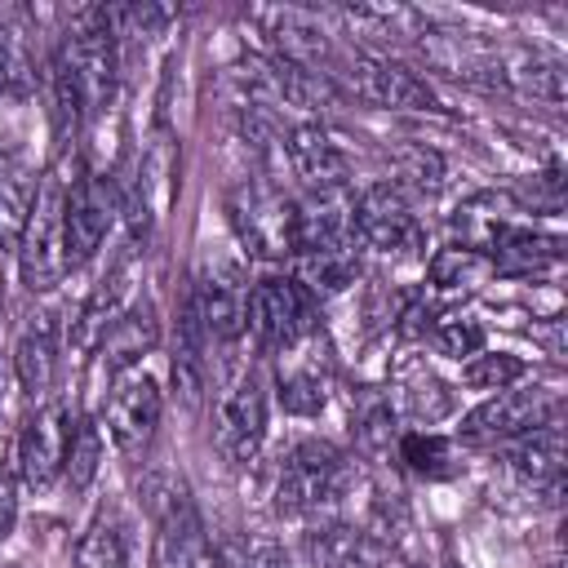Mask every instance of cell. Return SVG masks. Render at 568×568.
<instances>
[{
    "label": "cell",
    "mask_w": 568,
    "mask_h": 568,
    "mask_svg": "<svg viewBox=\"0 0 568 568\" xmlns=\"http://www.w3.org/2000/svg\"><path fill=\"white\" fill-rule=\"evenodd\" d=\"M67 191H71L67 160H58L53 169L40 173L36 200H31L22 240H18V271L31 293H49L71 271V262H67Z\"/></svg>",
    "instance_id": "1"
},
{
    "label": "cell",
    "mask_w": 568,
    "mask_h": 568,
    "mask_svg": "<svg viewBox=\"0 0 568 568\" xmlns=\"http://www.w3.org/2000/svg\"><path fill=\"white\" fill-rule=\"evenodd\" d=\"M226 217L235 226V240L266 257V262H284L297 257V209L293 200L266 182V178H244L226 191Z\"/></svg>",
    "instance_id": "2"
},
{
    "label": "cell",
    "mask_w": 568,
    "mask_h": 568,
    "mask_svg": "<svg viewBox=\"0 0 568 568\" xmlns=\"http://www.w3.org/2000/svg\"><path fill=\"white\" fill-rule=\"evenodd\" d=\"M351 484H355L351 457L324 439H306L280 466L275 506L284 515H324L351 493Z\"/></svg>",
    "instance_id": "3"
},
{
    "label": "cell",
    "mask_w": 568,
    "mask_h": 568,
    "mask_svg": "<svg viewBox=\"0 0 568 568\" xmlns=\"http://www.w3.org/2000/svg\"><path fill=\"white\" fill-rule=\"evenodd\" d=\"M58 62L75 80L84 111H102L115 93V67H120V40L111 31V9H80L67 27V40L58 49Z\"/></svg>",
    "instance_id": "4"
},
{
    "label": "cell",
    "mask_w": 568,
    "mask_h": 568,
    "mask_svg": "<svg viewBox=\"0 0 568 568\" xmlns=\"http://www.w3.org/2000/svg\"><path fill=\"white\" fill-rule=\"evenodd\" d=\"M151 515H155V541H151V568H217L213 541L204 532V519L186 488L178 479H151L146 484Z\"/></svg>",
    "instance_id": "5"
},
{
    "label": "cell",
    "mask_w": 568,
    "mask_h": 568,
    "mask_svg": "<svg viewBox=\"0 0 568 568\" xmlns=\"http://www.w3.org/2000/svg\"><path fill=\"white\" fill-rule=\"evenodd\" d=\"M244 328L262 351L284 355L315 333V297L297 284V275H266L244 297Z\"/></svg>",
    "instance_id": "6"
},
{
    "label": "cell",
    "mask_w": 568,
    "mask_h": 568,
    "mask_svg": "<svg viewBox=\"0 0 568 568\" xmlns=\"http://www.w3.org/2000/svg\"><path fill=\"white\" fill-rule=\"evenodd\" d=\"M266 435V386L253 368H235L213 399V439L226 462L248 466Z\"/></svg>",
    "instance_id": "7"
},
{
    "label": "cell",
    "mask_w": 568,
    "mask_h": 568,
    "mask_svg": "<svg viewBox=\"0 0 568 568\" xmlns=\"http://www.w3.org/2000/svg\"><path fill=\"white\" fill-rule=\"evenodd\" d=\"M364 102H377V106H390V111H435L439 98L430 93V84L422 75H413L404 62H390L382 53H368V49H351L337 58V71Z\"/></svg>",
    "instance_id": "8"
},
{
    "label": "cell",
    "mask_w": 568,
    "mask_h": 568,
    "mask_svg": "<svg viewBox=\"0 0 568 568\" xmlns=\"http://www.w3.org/2000/svg\"><path fill=\"white\" fill-rule=\"evenodd\" d=\"M355 235L386 257H408L422 248V222L413 217V204L395 182H377L355 195Z\"/></svg>",
    "instance_id": "9"
},
{
    "label": "cell",
    "mask_w": 568,
    "mask_h": 568,
    "mask_svg": "<svg viewBox=\"0 0 568 568\" xmlns=\"http://www.w3.org/2000/svg\"><path fill=\"white\" fill-rule=\"evenodd\" d=\"M75 435V417L62 399H44L18 435V475L27 488H49L62 466H67V448Z\"/></svg>",
    "instance_id": "10"
},
{
    "label": "cell",
    "mask_w": 568,
    "mask_h": 568,
    "mask_svg": "<svg viewBox=\"0 0 568 568\" xmlns=\"http://www.w3.org/2000/svg\"><path fill=\"white\" fill-rule=\"evenodd\" d=\"M555 422V395L532 386V390H497L493 399H484L466 422H462V439L466 444H497V439H519L537 426Z\"/></svg>",
    "instance_id": "11"
},
{
    "label": "cell",
    "mask_w": 568,
    "mask_h": 568,
    "mask_svg": "<svg viewBox=\"0 0 568 568\" xmlns=\"http://www.w3.org/2000/svg\"><path fill=\"white\" fill-rule=\"evenodd\" d=\"M111 222H115V186L102 173L71 178V191H67V262L71 266L89 262L102 248Z\"/></svg>",
    "instance_id": "12"
},
{
    "label": "cell",
    "mask_w": 568,
    "mask_h": 568,
    "mask_svg": "<svg viewBox=\"0 0 568 568\" xmlns=\"http://www.w3.org/2000/svg\"><path fill=\"white\" fill-rule=\"evenodd\" d=\"M160 390H155V382L151 377H124L115 390H111V399H106V435H111V444L124 453V457H138V453H146L151 448V439H155V426H160Z\"/></svg>",
    "instance_id": "13"
},
{
    "label": "cell",
    "mask_w": 568,
    "mask_h": 568,
    "mask_svg": "<svg viewBox=\"0 0 568 568\" xmlns=\"http://www.w3.org/2000/svg\"><path fill=\"white\" fill-rule=\"evenodd\" d=\"M519 213H524V204L515 195H506V191H479V195H470V200H462L453 209V231L462 235L466 248L493 253L501 235H510L515 226H524Z\"/></svg>",
    "instance_id": "14"
},
{
    "label": "cell",
    "mask_w": 568,
    "mask_h": 568,
    "mask_svg": "<svg viewBox=\"0 0 568 568\" xmlns=\"http://www.w3.org/2000/svg\"><path fill=\"white\" fill-rule=\"evenodd\" d=\"M284 155L293 164V173L320 191V186H346V155L337 151V142L328 138L324 124L306 120V124H293L288 129V142H284Z\"/></svg>",
    "instance_id": "15"
},
{
    "label": "cell",
    "mask_w": 568,
    "mask_h": 568,
    "mask_svg": "<svg viewBox=\"0 0 568 568\" xmlns=\"http://www.w3.org/2000/svg\"><path fill=\"white\" fill-rule=\"evenodd\" d=\"M13 373L22 382V390L44 404L58 377V333H53V315H31L13 342Z\"/></svg>",
    "instance_id": "16"
},
{
    "label": "cell",
    "mask_w": 568,
    "mask_h": 568,
    "mask_svg": "<svg viewBox=\"0 0 568 568\" xmlns=\"http://www.w3.org/2000/svg\"><path fill=\"white\" fill-rule=\"evenodd\" d=\"M160 342V320L151 302H133L124 315H115L102 328V364L106 373H124L129 364H138L146 351H155Z\"/></svg>",
    "instance_id": "17"
},
{
    "label": "cell",
    "mask_w": 568,
    "mask_h": 568,
    "mask_svg": "<svg viewBox=\"0 0 568 568\" xmlns=\"http://www.w3.org/2000/svg\"><path fill=\"white\" fill-rule=\"evenodd\" d=\"M510 466L524 484L559 493V484H564V430H559V422H546V426L519 435L510 448Z\"/></svg>",
    "instance_id": "18"
},
{
    "label": "cell",
    "mask_w": 568,
    "mask_h": 568,
    "mask_svg": "<svg viewBox=\"0 0 568 568\" xmlns=\"http://www.w3.org/2000/svg\"><path fill=\"white\" fill-rule=\"evenodd\" d=\"M173 195H178V142H173L169 129H155V138H151L146 151H142V169H138V191H133V200H138L151 217H160V213L173 204Z\"/></svg>",
    "instance_id": "19"
},
{
    "label": "cell",
    "mask_w": 568,
    "mask_h": 568,
    "mask_svg": "<svg viewBox=\"0 0 568 568\" xmlns=\"http://www.w3.org/2000/svg\"><path fill=\"white\" fill-rule=\"evenodd\" d=\"M564 257V240L559 235H541L532 226H515L510 235L497 240V248L488 253L493 262V275H532V271H546Z\"/></svg>",
    "instance_id": "20"
},
{
    "label": "cell",
    "mask_w": 568,
    "mask_h": 568,
    "mask_svg": "<svg viewBox=\"0 0 568 568\" xmlns=\"http://www.w3.org/2000/svg\"><path fill=\"white\" fill-rule=\"evenodd\" d=\"M297 266H302V275H297V284L315 297V293H342V288H351L355 284V275H359V244H328V248H306V253H297Z\"/></svg>",
    "instance_id": "21"
},
{
    "label": "cell",
    "mask_w": 568,
    "mask_h": 568,
    "mask_svg": "<svg viewBox=\"0 0 568 568\" xmlns=\"http://www.w3.org/2000/svg\"><path fill=\"white\" fill-rule=\"evenodd\" d=\"M36 173L22 160H0V248H18L31 200H36Z\"/></svg>",
    "instance_id": "22"
},
{
    "label": "cell",
    "mask_w": 568,
    "mask_h": 568,
    "mask_svg": "<svg viewBox=\"0 0 568 568\" xmlns=\"http://www.w3.org/2000/svg\"><path fill=\"white\" fill-rule=\"evenodd\" d=\"M488 275H493L488 253H475L466 244H448L430 257V284L435 288H470V284H484Z\"/></svg>",
    "instance_id": "23"
},
{
    "label": "cell",
    "mask_w": 568,
    "mask_h": 568,
    "mask_svg": "<svg viewBox=\"0 0 568 568\" xmlns=\"http://www.w3.org/2000/svg\"><path fill=\"white\" fill-rule=\"evenodd\" d=\"M395 444H399V457H404L417 475H426V479H444V475H453V444H448L444 435L408 430V435H399Z\"/></svg>",
    "instance_id": "24"
},
{
    "label": "cell",
    "mask_w": 568,
    "mask_h": 568,
    "mask_svg": "<svg viewBox=\"0 0 568 568\" xmlns=\"http://www.w3.org/2000/svg\"><path fill=\"white\" fill-rule=\"evenodd\" d=\"M430 342H435L444 355H453V359L479 355V351H484V324L470 320V315H462V311H439V315L430 320Z\"/></svg>",
    "instance_id": "25"
},
{
    "label": "cell",
    "mask_w": 568,
    "mask_h": 568,
    "mask_svg": "<svg viewBox=\"0 0 568 568\" xmlns=\"http://www.w3.org/2000/svg\"><path fill=\"white\" fill-rule=\"evenodd\" d=\"M280 404L284 413H297V417H311L324 408V373L315 364H293L280 373Z\"/></svg>",
    "instance_id": "26"
},
{
    "label": "cell",
    "mask_w": 568,
    "mask_h": 568,
    "mask_svg": "<svg viewBox=\"0 0 568 568\" xmlns=\"http://www.w3.org/2000/svg\"><path fill=\"white\" fill-rule=\"evenodd\" d=\"M213 559H217V568H293L284 546H275L266 537H244V541L226 537L213 546Z\"/></svg>",
    "instance_id": "27"
},
{
    "label": "cell",
    "mask_w": 568,
    "mask_h": 568,
    "mask_svg": "<svg viewBox=\"0 0 568 568\" xmlns=\"http://www.w3.org/2000/svg\"><path fill=\"white\" fill-rule=\"evenodd\" d=\"M75 564L80 568H129V555H124V537L120 528L102 515L75 546Z\"/></svg>",
    "instance_id": "28"
},
{
    "label": "cell",
    "mask_w": 568,
    "mask_h": 568,
    "mask_svg": "<svg viewBox=\"0 0 568 568\" xmlns=\"http://www.w3.org/2000/svg\"><path fill=\"white\" fill-rule=\"evenodd\" d=\"M98 457H102V435L93 422H75V435H71V448H67V466H62V479L71 484V493L89 488V479L98 475Z\"/></svg>",
    "instance_id": "29"
},
{
    "label": "cell",
    "mask_w": 568,
    "mask_h": 568,
    "mask_svg": "<svg viewBox=\"0 0 568 568\" xmlns=\"http://www.w3.org/2000/svg\"><path fill=\"white\" fill-rule=\"evenodd\" d=\"M524 373H528L524 359H519V355H506V351H497V355H475V359L462 368L466 386H475V390H506V386L519 382Z\"/></svg>",
    "instance_id": "30"
},
{
    "label": "cell",
    "mask_w": 568,
    "mask_h": 568,
    "mask_svg": "<svg viewBox=\"0 0 568 568\" xmlns=\"http://www.w3.org/2000/svg\"><path fill=\"white\" fill-rule=\"evenodd\" d=\"M399 395H404V408H408L417 422H435V417H444V413L453 408V395H448L430 373H413V382H404Z\"/></svg>",
    "instance_id": "31"
},
{
    "label": "cell",
    "mask_w": 568,
    "mask_h": 568,
    "mask_svg": "<svg viewBox=\"0 0 568 568\" xmlns=\"http://www.w3.org/2000/svg\"><path fill=\"white\" fill-rule=\"evenodd\" d=\"M439 173H444V164H439V155L435 151H408L404 155V178L417 186V191H435L439 186Z\"/></svg>",
    "instance_id": "32"
},
{
    "label": "cell",
    "mask_w": 568,
    "mask_h": 568,
    "mask_svg": "<svg viewBox=\"0 0 568 568\" xmlns=\"http://www.w3.org/2000/svg\"><path fill=\"white\" fill-rule=\"evenodd\" d=\"M13 519H18V484L9 470H0V541L9 537Z\"/></svg>",
    "instance_id": "33"
},
{
    "label": "cell",
    "mask_w": 568,
    "mask_h": 568,
    "mask_svg": "<svg viewBox=\"0 0 568 568\" xmlns=\"http://www.w3.org/2000/svg\"><path fill=\"white\" fill-rule=\"evenodd\" d=\"M13 75H18V62H13V53H9V44L0 40V98L9 93V84H13Z\"/></svg>",
    "instance_id": "34"
}]
</instances>
